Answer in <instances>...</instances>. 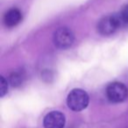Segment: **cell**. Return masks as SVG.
Segmentation results:
<instances>
[{
    "label": "cell",
    "instance_id": "cell-1",
    "mask_svg": "<svg viewBox=\"0 0 128 128\" xmlns=\"http://www.w3.org/2000/svg\"><path fill=\"white\" fill-rule=\"evenodd\" d=\"M90 98L88 93L82 89H74L67 98L68 106L74 112H81L88 106Z\"/></svg>",
    "mask_w": 128,
    "mask_h": 128
},
{
    "label": "cell",
    "instance_id": "cell-2",
    "mask_svg": "<svg viewBox=\"0 0 128 128\" xmlns=\"http://www.w3.org/2000/svg\"><path fill=\"white\" fill-rule=\"evenodd\" d=\"M123 26L119 14H111L104 17L97 24V30L103 36H110Z\"/></svg>",
    "mask_w": 128,
    "mask_h": 128
},
{
    "label": "cell",
    "instance_id": "cell-3",
    "mask_svg": "<svg viewBox=\"0 0 128 128\" xmlns=\"http://www.w3.org/2000/svg\"><path fill=\"white\" fill-rule=\"evenodd\" d=\"M75 40L74 33L68 27H60L55 30L53 35V41L57 48L65 50L69 48Z\"/></svg>",
    "mask_w": 128,
    "mask_h": 128
},
{
    "label": "cell",
    "instance_id": "cell-4",
    "mask_svg": "<svg viewBox=\"0 0 128 128\" xmlns=\"http://www.w3.org/2000/svg\"><path fill=\"white\" fill-rule=\"evenodd\" d=\"M106 97L112 103H121L128 97V89L123 83L112 82L106 87Z\"/></svg>",
    "mask_w": 128,
    "mask_h": 128
},
{
    "label": "cell",
    "instance_id": "cell-5",
    "mask_svg": "<svg viewBox=\"0 0 128 128\" xmlns=\"http://www.w3.org/2000/svg\"><path fill=\"white\" fill-rule=\"evenodd\" d=\"M65 116L58 111L48 112L43 120L44 128H63L65 126Z\"/></svg>",
    "mask_w": 128,
    "mask_h": 128
},
{
    "label": "cell",
    "instance_id": "cell-6",
    "mask_svg": "<svg viewBox=\"0 0 128 128\" xmlns=\"http://www.w3.org/2000/svg\"><path fill=\"white\" fill-rule=\"evenodd\" d=\"M22 20V13L16 8L10 9L4 17V22L7 27H14Z\"/></svg>",
    "mask_w": 128,
    "mask_h": 128
},
{
    "label": "cell",
    "instance_id": "cell-7",
    "mask_svg": "<svg viewBox=\"0 0 128 128\" xmlns=\"http://www.w3.org/2000/svg\"><path fill=\"white\" fill-rule=\"evenodd\" d=\"M25 80V74L22 71L18 70V71H14L13 72L11 73L10 78H9V82H10L11 86H14V87H18V86H21L22 83Z\"/></svg>",
    "mask_w": 128,
    "mask_h": 128
},
{
    "label": "cell",
    "instance_id": "cell-8",
    "mask_svg": "<svg viewBox=\"0 0 128 128\" xmlns=\"http://www.w3.org/2000/svg\"><path fill=\"white\" fill-rule=\"evenodd\" d=\"M118 14L123 23V26H128V4L125 5Z\"/></svg>",
    "mask_w": 128,
    "mask_h": 128
},
{
    "label": "cell",
    "instance_id": "cell-9",
    "mask_svg": "<svg viewBox=\"0 0 128 128\" xmlns=\"http://www.w3.org/2000/svg\"><path fill=\"white\" fill-rule=\"evenodd\" d=\"M0 95L1 97H4L7 92H8V82H7V79H5L3 76H1L0 78Z\"/></svg>",
    "mask_w": 128,
    "mask_h": 128
}]
</instances>
